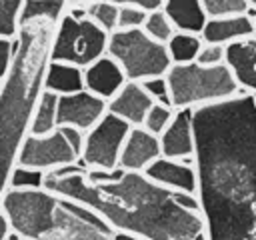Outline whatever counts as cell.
<instances>
[{"label": "cell", "mask_w": 256, "mask_h": 240, "mask_svg": "<svg viewBox=\"0 0 256 240\" xmlns=\"http://www.w3.org/2000/svg\"><path fill=\"white\" fill-rule=\"evenodd\" d=\"M166 82L174 110L218 104L240 94V86L226 64H172L166 72Z\"/></svg>", "instance_id": "5"}, {"label": "cell", "mask_w": 256, "mask_h": 240, "mask_svg": "<svg viewBox=\"0 0 256 240\" xmlns=\"http://www.w3.org/2000/svg\"><path fill=\"white\" fill-rule=\"evenodd\" d=\"M130 124L114 114H106L92 130L84 134L80 166L86 170H118L120 154L130 132Z\"/></svg>", "instance_id": "9"}, {"label": "cell", "mask_w": 256, "mask_h": 240, "mask_svg": "<svg viewBox=\"0 0 256 240\" xmlns=\"http://www.w3.org/2000/svg\"><path fill=\"white\" fill-rule=\"evenodd\" d=\"M200 36L206 44L228 46L232 42L254 36V22L246 14L244 16H226V18H208Z\"/></svg>", "instance_id": "17"}, {"label": "cell", "mask_w": 256, "mask_h": 240, "mask_svg": "<svg viewBox=\"0 0 256 240\" xmlns=\"http://www.w3.org/2000/svg\"><path fill=\"white\" fill-rule=\"evenodd\" d=\"M84 146V132L72 126H58L54 132L46 136H28L20 156L18 166L40 170V172H54L58 168L80 164Z\"/></svg>", "instance_id": "8"}, {"label": "cell", "mask_w": 256, "mask_h": 240, "mask_svg": "<svg viewBox=\"0 0 256 240\" xmlns=\"http://www.w3.org/2000/svg\"><path fill=\"white\" fill-rule=\"evenodd\" d=\"M56 22L32 18L22 22L12 66L0 82V198L10 188L20 150L30 136L36 106L44 94Z\"/></svg>", "instance_id": "3"}, {"label": "cell", "mask_w": 256, "mask_h": 240, "mask_svg": "<svg viewBox=\"0 0 256 240\" xmlns=\"http://www.w3.org/2000/svg\"><path fill=\"white\" fill-rule=\"evenodd\" d=\"M26 0H0V38L16 40Z\"/></svg>", "instance_id": "23"}, {"label": "cell", "mask_w": 256, "mask_h": 240, "mask_svg": "<svg viewBox=\"0 0 256 240\" xmlns=\"http://www.w3.org/2000/svg\"><path fill=\"white\" fill-rule=\"evenodd\" d=\"M108 56L120 64L130 82L166 76L172 68L166 44L152 40L142 28L112 32L108 40Z\"/></svg>", "instance_id": "6"}, {"label": "cell", "mask_w": 256, "mask_h": 240, "mask_svg": "<svg viewBox=\"0 0 256 240\" xmlns=\"http://www.w3.org/2000/svg\"><path fill=\"white\" fill-rule=\"evenodd\" d=\"M44 188L88 206L116 232L144 240H206L200 202L168 190L144 172L122 170L108 182H92L80 164L46 172Z\"/></svg>", "instance_id": "2"}, {"label": "cell", "mask_w": 256, "mask_h": 240, "mask_svg": "<svg viewBox=\"0 0 256 240\" xmlns=\"http://www.w3.org/2000/svg\"><path fill=\"white\" fill-rule=\"evenodd\" d=\"M96 2H102V0H68V4H72V6H86V8Z\"/></svg>", "instance_id": "36"}, {"label": "cell", "mask_w": 256, "mask_h": 240, "mask_svg": "<svg viewBox=\"0 0 256 240\" xmlns=\"http://www.w3.org/2000/svg\"><path fill=\"white\" fill-rule=\"evenodd\" d=\"M56 128H58V96L54 92L44 90V94L36 106V112H34L30 134L46 136V134L54 132Z\"/></svg>", "instance_id": "20"}, {"label": "cell", "mask_w": 256, "mask_h": 240, "mask_svg": "<svg viewBox=\"0 0 256 240\" xmlns=\"http://www.w3.org/2000/svg\"><path fill=\"white\" fill-rule=\"evenodd\" d=\"M194 142L206 240H256V94L194 108Z\"/></svg>", "instance_id": "1"}, {"label": "cell", "mask_w": 256, "mask_h": 240, "mask_svg": "<svg viewBox=\"0 0 256 240\" xmlns=\"http://www.w3.org/2000/svg\"><path fill=\"white\" fill-rule=\"evenodd\" d=\"M142 30H144L152 40L162 42V44H168V40L176 34L174 24L170 22V18L166 16V12H164L162 8L148 12V16H146V22H144Z\"/></svg>", "instance_id": "24"}, {"label": "cell", "mask_w": 256, "mask_h": 240, "mask_svg": "<svg viewBox=\"0 0 256 240\" xmlns=\"http://www.w3.org/2000/svg\"><path fill=\"white\" fill-rule=\"evenodd\" d=\"M162 10L174 24L176 32L200 36L208 22V14L202 6V0H166Z\"/></svg>", "instance_id": "18"}, {"label": "cell", "mask_w": 256, "mask_h": 240, "mask_svg": "<svg viewBox=\"0 0 256 240\" xmlns=\"http://www.w3.org/2000/svg\"><path fill=\"white\" fill-rule=\"evenodd\" d=\"M154 106L152 96L146 92L142 82H126L124 88L108 102V112L118 116L120 120L128 122L132 128L142 126L146 120V114Z\"/></svg>", "instance_id": "15"}, {"label": "cell", "mask_w": 256, "mask_h": 240, "mask_svg": "<svg viewBox=\"0 0 256 240\" xmlns=\"http://www.w3.org/2000/svg\"><path fill=\"white\" fill-rule=\"evenodd\" d=\"M248 2H250V4H252V6L256 8V0H248Z\"/></svg>", "instance_id": "38"}, {"label": "cell", "mask_w": 256, "mask_h": 240, "mask_svg": "<svg viewBox=\"0 0 256 240\" xmlns=\"http://www.w3.org/2000/svg\"><path fill=\"white\" fill-rule=\"evenodd\" d=\"M252 22H254V36H256V18H254Z\"/></svg>", "instance_id": "37"}, {"label": "cell", "mask_w": 256, "mask_h": 240, "mask_svg": "<svg viewBox=\"0 0 256 240\" xmlns=\"http://www.w3.org/2000/svg\"><path fill=\"white\" fill-rule=\"evenodd\" d=\"M68 10V0H26L24 10H22V22L32 20V18H50L56 24L62 20V16Z\"/></svg>", "instance_id": "22"}, {"label": "cell", "mask_w": 256, "mask_h": 240, "mask_svg": "<svg viewBox=\"0 0 256 240\" xmlns=\"http://www.w3.org/2000/svg\"><path fill=\"white\" fill-rule=\"evenodd\" d=\"M160 156V136H154L144 126H134L126 136L118 168L126 172H144Z\"/></svg>", "instance_id": "12"}, {"label": "cell", "mask_w": 256, "mask_h": 240, "mask_svg": "<svg viewBox=\"0 0 256 240\" xmlns=\"http://www.w3.org/2000/svg\"><path fill=\"white\" fill-rule=\"evenodd\" d=\"M108 114V102L86 88L74 94L58 96V126H72L80 132L92 130Z\"/></svg>", "instance_id": "10"}, {"label": "cell", "mask_w": 256, "mask_h": 240, "mask_svg": "<svg viewBox=\"0 0 256 240\" xmlns=\"http://www.w3.org/2000/svg\"><path fill=\"white\" fill-rule=\"evenodd\" d=\"M160 148L164 158L194 162V108L174 112L172 122L160 134Z\"/></svg>", "instance_id": "11"}, {"label": "cell", "mask_w": 256, "mask_h": 240, "mask_svg": "<svg viewBox=\"0 0 256 240\" xmlns=\"http://www.w3.org/2000/svg\"><path fill=\"white\" fill-rule=\"evenodd\" d=\"M148 12L136 6H120L118 12V30H136L142 28L146 22Z\"/></svg>", "instance_id": "29"}, {"label": "cell", "mask_w": 256, "mask_h": 240, "mask_svg": "<svg viewBox=\"0 0 256 240\" xmlns=\"http://www.w3.org/2000/svg\"><path fill=\"white\" fill-rule=\"evenodd\" d=\"M126 82L128 78L124 70L108 54L92 62L88 68H84V88L106 102H110L124 88Z\"/></svg>", "instance_id": "14"}, {"label": "cell", "mask_w": 256, "mask_h": 240, "mask_svg": "<svg viewBox=\"0 0 256 240\" xmlns=\"http://www.w3.org/2000/svg\"><path fill=\"white\" fill-rule=\"evenodd\" d=\"M0 204L22 240H114L116 230L94 210L46 188H8Z\"/></svg>", "instance_id": "4"}, {"label": "cell", "mask_w": 256, "mask_h": 240, "mask_svg": "<svg viewBox=\"0 0 256 240\" xmlns=\"http://www.w3.org/2000/svg\"><path fill=\"white\" fill-rule=\"evenodd\" d=\"M144 174L152 182H156L168 190L192 194V196H196V192H198V176H196L194 162L172 160V158L160 156L144 170Z\"/></svg>", "instance_id": "13"}, {"label": "cell", "mask_w": 256, "mask_h": 240, "mask_svg": "<svg viewBox=\"0 0 256 240\" xmlns=\"http://www.w3.org/2000/svg\"><path fill=\"white\" fill-rule=\"evenodd\" d=\"M226 66L236 78L240 90L256 94V36L228 44Z\"/></svg>", "instance_id": "16"}, {"label": "cell", "mask_w": 256, "mask_h": 240, "mask_svg": "<svg viewBox=\"0 0 256 240\" xmlns=\"http://www.w3.org/2000/svg\"><path fill=\"white\" fill-rule=\"evenodd\" d=\"M202 6L208 18H226V16H244L252 8L248 0H202Z\"/></svg>", "instance_id": "26"}, {"label": "cell", "mask_w": 256, "mask_h": 240, "mask_svg": "<svg viewBox=\"0 0 256 240\" xmlns=\"http://www.w3.org/2000/svg\"><path fill=\"white\" fill-rule=\"evenodd\" d=\"M110 34L90 18H74L68 12L56 24L50 60L88 68L92 62L108 54Z\"/></svg>", "instance_id": "7"}, {"label": "cell", "mask_w": 256, "mask_h": 240, "mask_svg": "<svg viewBox=\"0 0 256 240\" xmlns=\"http://www.w3.org/2000/svg\"><path fill=\"white\" fill-rule=\"evenodd\" d=\"M44 178H46V172L24 168V166H16L14 172H12V176H10V188H14V190H36V188H44Z\"/></svg>", "instance_id": "28"}, {"label": "cell", "mask_w": 256, "mask_h": 240, "mask_svg": "<svg viewBox=\"0 0 256 240\" xmlns=\"http://www.w3.org/2000/svg\"><path fill=\"white\" fill-rule=\"evenodd\" d=\"M198 64L202 66H220L226 64V46L222 44H202V50L196 58Z\"/></svg>", "instance_id": "30"}, {"label": "cell", "mask_w": 256, "mask_h": 240, "mask_svg": "<svg viewBox=\"0 0 256 240\" xmlns=\"http://www.w3.org/2000/svg\"><path fill=\"white\" fill-rule=\"evenodd\" d=\"M110 2L116 6H136V8H142L146 12H152V10L162 8L166 0H110Z\"/></svg>", "instance_id": "33"}, {"label": "cell", "mask_w": 256, "mask_h": 240, "mask_svg": "<svg viewBox=\"0 0 256 240\" xmlns=\"http://www.w3.org/2000/svg\"><path fill=\"white\" fill-rule=\"evenodd\" d=\"M202 36L198 34H188V32H176L166 48H168V54L172 58V64H192L196 62L200 50H202Z\"/></svg>", "instance_id": "21"}, {"label": "cell", "mask_w": 256, "mask_h": 240, "mask_svg": "<svg viewBox=\"0 0 256 240\" xmlns=\"http://www.w3.org/2000/svg\"><path fill=\"white\" fill-rule=\"evenodd\" d=\"M44 88L48 92H54L56 96H66L84 90V70L66 62H54L50 60Z\"/></svg>", "instance_id": "19"}, {"label": "cell", "mask_w": 256, "mask_h": 240, "mask_svg": "<svg viewBox=\"0 0 256 240\" xmlns=\"http://www.w3.org/2000/svg\"><path fill=\"white\" fill-rule=\"evenodd\" d=\"M10 234H12V226H10V220H8V216L0 204V240H8Z\"/></svg>", "instance_id": "34"}, {"label": "cell", "mask_w": 256, "mask_h": 240, "mask_svg": "<svg viewBox=\"0 0 256 240\" xmlns=\"http://www.w3.org/2000/svg\"><path fill=\"white\" fill-rule=\"evenodd\" d=\"M174 108L172 106H166V104H160V102H154V106L150 108V112L146 114V120H144V128L148 130V132H152L154 136H160L166 128H168V124L172 122V118H174Z\"/></svg>", "instance_id": "27"}, {"label": "cell", "mask_w": 256, "mask_h": 240, "mask_svg": "<svg viewBox=\"0 0 256 240\" xmlns=\"http://www.w3.org/2000/svg\"><path fill=\"white\" fill-rule=\"evenodd\" d=\"M142 86L146 88V92L152 96V100H154V102H160V104L172 106V104H170V90H168L166 76L148 78V80H144V82H142Z\"/></svg>", "instance_id": "31"}, {"label": "cell", "mask_w": 256, "mask_h": 240, "mask_svg": "<svg viewBox=\"0 0 256 240\" xmlns=\"http://www.w3.org/2000/svg\"><path fill=\"white\" fill-rule=\"evenodd\" d=\"M86 10H88V18L92 22H96L108 34H112V32L118 30V12H120V6L112 4L110 0H102V2L90 4Z\"/></svg>", "instance_id": "25"}, {"label": "cell", "mask_w": 256, "mask_h": 240, "mask_svg": "<svg viewBox=\"0 0 256 240\" xmlns=\"http://www.w3.org/2000/svg\"><path fill=\"white\" fill-rule=\"evenodd\" d=\"M114 240H144V238L134 236V234H128V232H116L114 234Z\"/></svg>", "instance_id": "35"}, {"label": "cell", "mask_w": 256, "mask_h": 240, "mask_svg": "<svg viewBox=\"0 0 256 240\" xmlns=\"http://www.w3.org/2000/svg\"><path fill=\"white\" fill-rule=\"evenodd\" d=\"M14 52H16V40L0 38V82L4 80V76L8 74V70L12 66Z\"/></svg>", "instance_id": "32"}]
</instances>
